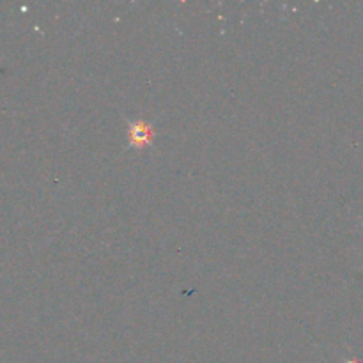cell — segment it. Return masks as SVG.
Wrapping results in <instances>:
<instances>
[{
    "instance_id": "6da1fadb",
    "label": "cell",
    "mask_w": 363,
    "mask_h": 363,
    "mask_svg": "<svg viewBox=\"0 0 363 363\" xmlns=\"http://www.w3.org/2000/svg\"><path fill=\"white\" fill-rule=\"evenodd\" d=\"M153 126L149 122H146L144 119H139V121L129 122L128 128V140L129 146L136 147V149H144V147L151 146L153 142Z\"/></svg>"
}]
</instances>
